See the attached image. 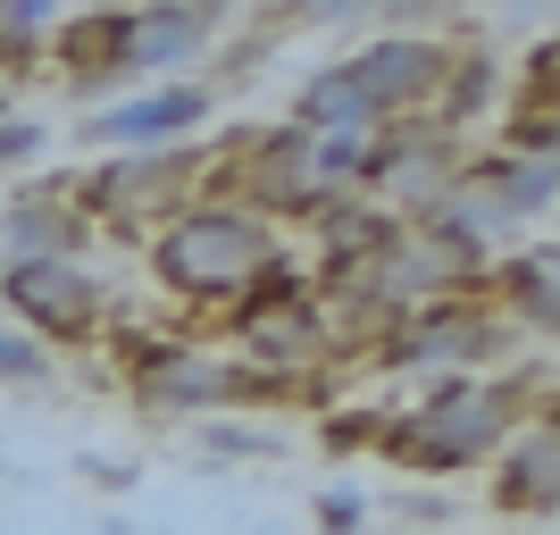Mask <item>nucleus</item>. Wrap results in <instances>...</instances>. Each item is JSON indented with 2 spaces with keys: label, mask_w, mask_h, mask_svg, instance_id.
<instances>
[{
  "label": "nucleus",
  "mask_w": 560,
  "mask_h": 535,
  "mask_svg": "<svg viewBox=\"0 0 560 535\" xmlns=\"http://www.w3.org/2000/svg\"><path fill=\"white\" fill-rule=\"evenodd\" d=\"M9 101H18V93H0V117H9Z\"/></svg>",
  "instance_id": "25"
},
{
  "label": "nucleus",
  "mask_w": 560,
  "mask_h": 535,
  "mask_svg": "<svg viewBox=\"0 0 560 535\" xmlns=\"http://www.w3.org/2000/svg\"><path fill=\"white\" fill-rule=\"evenodd\" d=\"M0 310L50 360L59 351H93L109 335V284L84 259H0Z\"/></svg>",
  "instance_id": "6"
},
{
  "label": "nucleus",
  "mask_w": 560,
  "mask_h": 535,
  "mask_svg": "<svg viewBox=\"0 0 560 535\" xmlns=\"http://www.w3.org/2000/svg\"><path fill=\"white\" fill-rule=\"evenodd\" d=\"M318 535H369V493L360 486H327L318 493Z\"/></svg>",
  "instance_id": "21"
},
{
  "label": "nucleus",
  "mask_w": 560,
  "mask_h": 535,
  "mask_svg": "<svg viewBox=\"0 0 560 535\" xmlns=\"http://www.w3.org/2000/svg\"><path fill=\"white\" fill-rule=\"evenodd\" d=\"M0 252L9 259H84L93 218L75 201V176H34L0 201Z\"/></svg>",
  "instance_id": "12"
},
{
  "label": "nucleus",
  "mask_w": 560,
  "mask_h": 535,
  "mask_svg": "<svg viewBox=\"0 0 560 535\" xmlns=\"http://www.w3.org/2000/svg\"><path fill=\"white\" fill-rule=\"evenodd\" d=\"M552 259H560L552 234H527L511 252H493V268H486V302L502 310L518 335H536V344L560 326V268Z\"/></svg>",
  "instance_id": "15"
},
{
  "label": "nucleus",
  "mask_w": 560,
  "mask_h": 535,
  "mask_svg": "<svg viewBox=\"0 0 560 535\" xmlns=\"http://www.w3.org/2000/svg\"><path fill=\"white\" fill-rule=\"evenodd\" d=\"M226 9L210 0H160V9H135V75H160V84H185V68H201L226 34Z\"/></svg>",
  "instance_id": "14"
},
{
  "label": "nucleus",
  "mask_w": 560,
  "mask_h": 535,
  "mask_svg": "<svg viewBox=\"0 0 560 535\" xmlns=\"http://www.w3.org/2000/svg\"><path fill=\"white\" fill-rule=\"evenodd\" d=\"M59 369L34 335H18V326H0V385H43V376Z\"/></svg>",
  "instance_id": "19"
},
{
  "label": "nucleus",
  "mask_w": 560,
  "mask_h": 535,
  "mask_svg": "<svg viewBox=\"0 0 560 535\" xmlns=\"http://www.w3.org/2000/svg\"><path fill=\"white\" fill-rule=\"evenodd\" d=\"M201 443H210L218 461H243V452H259V461H268V452H277V435H268V427H252V419H201Z\"/></svg>",
  "instance_id": "20"
},
{
  "label": "nucleus",
  "mask_w": 560,
  "mask_h": 535,
  "mask_svg": "<svg viewBox=\"0 0 560 535\" xmlns=\"http://www.w3.org/2000/svg\"><path fill=\"white\" fill-rule=\"evenodd\" d=\"M218 326H226V351H234V360L277 369V376H318V360L335 351L327 302L310 293V268H293V252H277V268H268L243 302L218 310Z\"/></svg>",
  "instance_id": "4"
},
{
  "label": "nucleus",
  "mask_w": 560,
  "mask_h": 535,
  "mask_svg": "<svg viewBox=\"0 0 560 535\" xmlns=\"http://www.w3.org/2000/svg\"><path fill=\"white\" fill-rule=\"evenodd\" d=\"M376 427H385L376 402H327V410H318V443H327V461H360V452H376Z\"/></svg>",
  "instance_id": "18"
},
{
  "label": "nucleus",
  "mask_w": 560,
  "mask_h": 535,
  "mask_svg": "<svg viewBox=\"0 0 560 535\" xmlns=\"http://www.w3.org/2000/svg\"><path fill=\"white\" fill-rule=\"evenodd\" d=\"M277 252H284V234L268 218L234 210V201H192V210H176L142 243L151 277H160V293L176 310H234L277 268Z\"/></svg>",
  "instance_id": "2"
},
{
  "label": "nucleus",
  "mask_w": 560,
  "mask_h": 535,
  "mask_svg": "<svg viewBox=\"0 0 560 535\" xmlns=\"http://www.w3.org/2000/svg\"><path fill=\"white\" fill-rule=\"evenodd\" d=\"M201 176H210V142H176V151H135V160H101L75 176V201L93 218V234H151L176 210L201 201Z\"/></svg>",
  "instance_id": "5"
},
{
  "label": "nucleus",
  "mask_w": 560,
  "mask_h": 535,
  "mask_svg": "<svg viewBox=\"0 0 560 535\" xmlns=\"http://www.w3.org/2000/svg\"><path fill=\"white\" fill-rule=\"evenodd\" d=\"M518 335L486 293H452V302H427V310H401L394 326H376V344L360 351L369 369L385 376H493L518 360Z\"/></svg>",
  "instance_id": "3"
},
{
  "label": "nucleus",
  "mask_w": 560,
  "mask_h": 535,
  "mask_svg": "<svg viewBox=\"0 0 560 535\" xmlns=\"http://www.w3.org/2000/svg\"><path fill=\"white\" fill-rule=\"evenodd\" d=\"M452 50L460 43H435V34H376V43H360L335 68H343L351 101L376 126H410V117L435 109V93H444V75H452Z\"/></svg>",
  "instance_id": "8"
},
{
  "label": "nucleus",
  "mask_w": 560,
  "mask_h": 535,
  "mask_svg": "<svg viewBox=\"0 0 560 535\" xmlns=\"http://www.w3.org/2000/svg\"><path fill=\"white\" fill-rule=\"evenodd\" d=\"M486 468H493V511L527 519V527H552V511H560V419H527Z\"/></svg>",
  "instance_id": "13"
},
{
  "label": "nucleus",
  "mask_w": 560,
  "mask_h": 535,
  "mask_svg": "<svg viewBox=\"0 0 560 535\" xmlns=\"http://www.w3.org/2000/svg\"><path fill=\"white\" fill-rule=\"evenodd\" d=\"M43 75H59V84L84 93V101H101L109 84H126V75H135V9H117V0L59 9V18H50Z\"/></svg>",
  "instance_id": "10"
},
{
  "label": "nucleus",
  "mask_w": 560,
  "mask_h": 535,
  "mask_svg": "<svg viewBox=\"0 0 560 535\" xmlns=\"http://www.w3.org/2000/svg\"><path fill=\"white\" fill-rule=\"evenodd\" d=\"M452 193H460L468 210L486 218L493 252H511V243H527V226L544 234L552 193H560V167H552V160H511V151H460Z\"/></svg>",
  "instance_id": "9"
},
{
  "label": "nucleus",
  "mask_w": 560,
  "mask_h": 535,
  "mask_svg": "<svg viewBox=\"0 0 560 535\" xmlns=\"http://www.w3.org/2000/svg\"><path fill=\"white\" fill-rule=\"evenodd\" d=\"M493 84H502L493 50H452V75H444V93H435V109H427V126H444V135L477 126L493 109Z\"/></svg>",
  "instance_id": "17"
},
{
  "label": "nucleus",
  "mask_w": 560,
  "mask_h": 535,
  "mask_svg": "<svg viewBox=\"0 0 560 535\" xmlns=\"http://www.w3.org/2000/svg\"><path fill=\"white\" fill-rule=\"evenodd\" d=\"M369 535H410V527H369Z\"/></svg>",
  "instance_id": "24"
},
{
  "label": "nucleus",
  "mask_w": 560,
  "mask_h": 535,
  "mask_svg": "<svg viewBox=\"0 0 560 535\" xmlns=\"http://www.w3.org/2000/svg\"><path fill=\"white\" fill-rule=\"evenodd\" d=\"M527 419H552V351H536L527 369L511 360L493 376H427L410 410H385L376 461H394L401 477H468Z\"/></svg>",
  "instance_id": "1"
},
{
  "label": "nucleus",
  "mask_w": 560,
  "mask_h": 535,
  "mask_svg": "<svg viewBox=\"0 0 560 535\" xmlns=\"http://www.w3.org/2000/svg\"><path fill=\"white\" fill-rule=\"evenodd\" d=\"M552 84H560V50L536 43V50H527V68H518V84H511V101H502V135H493V151H511V160H552V142H560Z\"/></svg>",
  "instance_id": "16"
},
{
  "label": "nucleus",
  "mask_w": 560,
  "mask_h": 535,
  "mask_svg": "<svg viewBox=\"0 0 560 535\" xmlns=\"http://www.w3.org/2000/svg\"><path fill=\"white\" fill-rule=\"evenodd\" d=\"M101 344L126 369V394L151 419H210L226 410V351L192 344V335H151V326H109Z\"/></svg>",
  "instance_id": "7"
},
{
  "label": "nucleus",
  "mask_w": 560,
  "mask_h": 535,
  "mask_svg": "<svg viewBox=\"0 0 560 535\" xmlns=\"http://www.w3.org/2000/svg\"><path fill=\"white\" fill-rule=\"evenodd\" d=\"M43 126H34V117H0V176H9V167H34L43 160Z\"/></svg>",
  "instance_id": "22"
},
{
  "label": "nucleus",
  "mask_w": 560,
  "mask_h": 535,
  "mask_svg": "<svg viewBox=\"0 0 560 535\" xmlns=\"http://www.w3.org/2000/svg\"><path fill=\"white\" fill-rule=\"evenodd\" d=\"M84 477H93V486H135V461H126V468H117V461H93Z\"/></svg>",
  "instance_id": "23"
},
{
  "label": "nucleus",
  "mask_w": 560,
  "mask_h": 535,
  "mask_svg": "<svg viewBox=\"0 0 560 535\" xmlns=\"http://www.w3.org/2000/svg\"><path fill=\"white\" fill-rule=\"evenodd\" d=\"M210 109H218V93L201 84V75H185V84H151V93H135V101L93 109V117H84V135H93L109 160H135V151H176V142H201Z\"/></svg>",
  "instance_id": "11"
}]
</instances>
